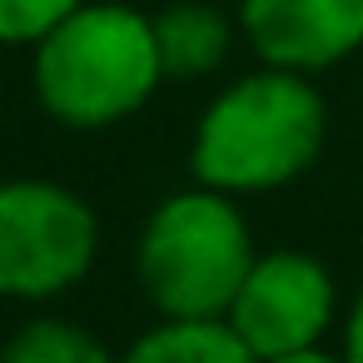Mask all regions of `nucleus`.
I'll list each match as a JSON object with an SVG mask.
<instances>
[{
	"label": "nucleus",
	"mask_w": 363,
	"mask_h": 363,
	"mask_svg": "<svg viewBox=\"0 0 363 363\" xmlns=\"http://www.w3.org/2000/svg\"><path fill=\"white\" fill-rule=\"evenodd\" d=\"M100 259V214L55 179H0V294L50 303Z\"/></svg>",
	"instance_id": "nucleus-4"
},
{
	"label": "nucleus",
	"mask_w": 363,
	"mask_h": 363,
	"mask_svg": "<svg viewBox=\"0 0 363 363\" xmlns=\"http://www.w3.org/2000/svg\"><path fill=\"white\" fill-rule=\"evenodd\" d=\"M274 363H343V353H328V348H308V353H294V358H274Z\"/></svg>",
	"instance_id": "nucleus-12"
},
{
	"label": "nucleus",
	"mask_w": 363,
	"mask_h": 363,
	"mask_svg": "<svg viewBox=\"0 0 363 363\" xmlns=\"http://www.w3.org/2000/svg\"><path fill=\"white\" fill-rule=\"evenodd\" d=\"M328 135V110L313 75L259 65L229 80L199 115L189 169L219 194H269L303 179Z\"/></svg>",
	"instance_id": "nucleus-1"
},
{
	"label": "nucleus",
	"mask_w": 363,
	"mask_h": 363,
	"mask_svg": "<svg viewBox=\"0 0 363 363\" xmlns=\"http://www.w3.org/2000/svg\"><path fill=\"white\" fill-rule=\"evenodd\" d=\"M150 21H155L164 80H199V75L224 70L239 21H229L219 6H209V0H174V6H164Z\"/></svg>",
	"instance_id": "nucleus-7"
},
{
	"label": "nucleus",
	"mask_w": 363,
	"mask_h": 363,
	"mask_svg": "<svg viewBox=\"0 0 363 363\" xmlns=\"http://www.w3.org/2000/svg\"><path fill=\"white\" fill-rule=\"evenodd\" d=\"M224 318L259 363L294 358L323 348L328 328L338 323V284L308 249H269L244 274Z\"/></svg>",
	"instance_id": "nucleus-5"
},
{
	"label": "nucleus",
	"mask_w": 363,
	"mask_h": 363,
	"mask_svg": "<svg viewBox=\"0 0 363 363\" xmlns=\"http://www.w3.org/2000/svg\"><path fill=\"white\" fill-rule=\"evenodd\" d=\"M338 353H343V363H363V294H358V298H353V308L343 313Z\"/></svg>",
	"instance_id": "nucleus-11"
},
{
	"label": "nucleus",
	"mask_w": 363,
	"mask_h": 363,
	"mask_svg": "<svg viewBox=\"0 0 363 363\" xmlns=\"http://www.w3.org/2000/svg\"><path fill=\"white\" fill-rule=\"evenodd\" d=\"M0 363H120V353H110V343L90 333L85 323L40 313V318H26L6 338Z\"/></svg>",
	"instance_id": "nucleus-9"
},
{
	"label": "nucleus",
	"mask_w": 363,
	"mask_h": 363,
	"mask_svg": "<svg viewBox=\"0 0 363 363\" xmlns=\"http://www.w3.org/2000/svg\"><path fill=\"white\" fill-rule=\"evenodd\" d=\"M120 363H259L229 318H160L145 328Z\"/></svg>",
	"instance_id": "nucleus-8"
},
{
	"label": "nucleus",
	"mask_w": 363,
	"mask_h": 363,
	"mask_svg": "<svg viewBox=\"0 0 363 363\" xmlns=\"http://www.w3.org/2000/svg\"><path fill=\"white\" fill-rule=\"evenodd\" d=\"M239 35L264 65L318 75L363 50V0H239Z\"/></svg>",
	"instance_id": "nucleus-6"
},
{
	"label": "nucleus",
	"mask_w": 363,
	"mask_h": 363,
	"mask_svg": "<svg viewBox=\"0 0 363 363\" xmlns=\"http://www.w3.org/2000/svg\"><path fill=\"white\" fill-rule=\"evenodd\" d=\"M30 85L45 115L70 130H110L140 115L164 85L155 21L135 6L85 0L30 50Z\"/></svg>",
	"instance_id": "nucleus-2"
},
{
	"label": "nucleus",
	"mask_w": 363,
	"mask_h": 363,
	"mask_svg": "<svg viewBox=\"0 0 363 363\" xmlns=\"http://www.w3.org/2000/svg\"><path fill=\"white\" fill-rule=\"evenodd\" d=\"M254 259L239 199L209 184L160 199L135 244V274L160 318H224Z\"/></svg>",
	"instance_id": "nucleus-3"
},
{
	"label": "nucleus",
	"mask_w": 363,
	"mask_h": 363,
	"mask_svg": "<svg viewBox=\"0 0 363 363\" xmlns=\"http://www.w3.org/2000/svg\"><path fill=\"white\" fill-rule=\"evenodd\" d=\"M85 0H0V45L35 50L55 26H65Z\"/></svg>",
	"instance_id": "nucleus-10"
}]
</instances>
